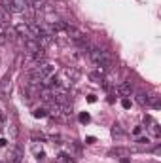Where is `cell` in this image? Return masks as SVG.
Listing matches in <instances>:
<instances>
[{
    "label": "cell",
    "mask_w": 161,
    "mask_h": 163,
    "mask_svg": "<svg viewBox=\"0 0 161 163\" xmlns=\"http://www.w3.org/2000/svg\"><path fill=\"white\" fill-rule=\"evenodd\" d=\"M89 80L95 82V84H102V82H104V76L97 70V72H91V74H89Z\"/></svg>",
    "instance_id": "17"
},
{
    "label": "cell",
    "mask_w": 161,
    "mask_h": 163,
    "mask_svg": "<svg viewBox=\"0 0 161 163\" xmlns=\"http://www.w3.org/2000/svg\"><path fill=\"white\" fill-rule=\"evenodd\" d=\"M25 2H27V4H29V2H31V0H25Z\"/></svg>",
    "instance_id": "34"
},
{
    "label": "cell",
    "mask_w": 161,
    "mask_h": 163,
    "mask_svg": "<svg viewBox=\"0 0 161 163\" xmlns=\"http://www.w3.org/2000/svg\"><path fill=\"white\" fill-rule=\"evenodd\" d=\"M121 135H123V131H121L120 125H114V127H112V137H114V138H116V137H121Z\"/></svg>",
    "instance_id": "25"
},
{
    "label": "cell",
    "mask_w": 161,
    "mask_h": 163,
    "mask_svg": "<svg viewBox=\"0 0 161 163\" xmlns=\"http://www.w3.org/2000/svg\"><path fill=\"white\" fill-rule=\"evenodd\" d=\"M6 42H8V36H6V32H0V46H6Z\"/></svg>",
    "instance_id": "27"
},
{
    "label": "cell",
    "mask_w": 161,
    "mask_h": 163,
    "mask_svg": "<svg viewBox=\"0 0 161 163\" xmlns=\"http://www.w3.org/2000/svg\"><path fill=\"white\" fill-rule=\"evenodd\" d=\"M53 74H55V66L50 65V63H42V65L34 66L32 70H31V82L29 84H32V85H44Z\"/></svg>",
    "instance_id": "1"
},
{
    "label": "cell",
    "mask_w": 161,
    "mask_h": 163,
    "mask_svg": "<svg viewBox=\"0 0 161 163\" xmlns=\"http://www.w3.org/2000/svg\"><path fill=\"white\" fill-rule=\"evenodd\" d=\"M135 99H136V103H139L140 106H148V103H150V95H146V93H142V91H136Z\"/></svg>",
    "instance_id": "12"
},
{
    "label": "cell",
    "mask_w": 161,
    "mask_h": 163,
    "mask_svg": "<svg viewBox=\"0 0 161 163\" xmlns=\"http://www.w3.org/2000/svg\"><path fill=\"white\" fill-rule=\"evenodd\" d=\"M148 129L152 131V135H154V137H161V131H159V125H157L155 122H152V125H150Z\"/></svg>",
    "instance_id": "22"
},
{
    "label": "cell",
    "mask_w": 161,
    "mask_h": 163,
    "mask_svg": "<svg viewBox=\"0 0 161 163\" xmlns=\"http://www.w3.org/2000/svg\"><path fill=\"white\" fill-rule=\"evenodd\" d=\"M152 108H155V110H159L161 108V101H159V97H150V103H148Z\"/></svg>",
    "instance_id": "21"
},
{
    "label": "cell",
    "mask_w": 161,
    "mask_h": 163,
    "mask_svg": "<svg viewBox=\"0 0 161 163\" xmlns=\"http://www.w3.org/2000/svg\"><path fill=\"white\" fill-rule=\"evenodd\" d=\"M95 101H97L95 95H87V103H95Z\"/></svg>",
    "instance_id": "30"
},
{
    "label": "cell",
    "mask_w": 161,
    "mask_h": 163,
    "mask_svg": "<svg viewBox=\"0 0 161 163\" xmlns=\"http://www.w3.org/2000/svg\"><path fill=\"white\" fill-rule=\"evenodd\" d=\"M27 2L25 0H2V8L8 13H23L27 10Z\"/></svg>",
    "instance_id": "3"
},
{
    "label": "cell",
    "mask_w": 161,
    "mask_h": 163,
    "mask_svg": "<svg viewBox=\"0 0 161 163\" xmlns=\"http://www.w3.org/2000/svg\"><path fill=\"white\" fill-rule=\"evenodd\" d=\"M140 133H142V127H140V125H136V127L133 129V137H140Z\"/></svg>",
    "instance_id": "28"
},
{
    "label": "cell",
    "mask_w": 161,
    "mask_h": 163,
    "mask_svg": "<svg viewBox=\"0 0 161 163\" xmlns=\"http://www.w3.org/2000/svg\"><path fill=\"white\" fill-rule=\"evenodd\" d=\"M23 148L19 146V144H13V146H10V150H8V154H6V159H8V163H19L21 159H23Z\"/></svg>",
    "instance_id": "5"
},
{
    "label": "cell",
    "mask_w": 161,
    "mask_h": 163,
    "mask_svg": "<svg viewBox=\"0 0 161 163\" xmlns=\"http://www.w3.org/2000/svg\"><path fill=\"white\" fill-rule=\"evenodd\" d=\"M8 131H10V137L15 141V138H17V135H19V129H17V122H15V120H12V122H10Z\"/></svg>",
    "instance_id": "16"
},
{
    "label": "cell",
    "mask_w": 161,
    "mask_h": 163,
    "mask_svg": "<svg viewBox=\"0 0 161 163\" xmlns=\"http://www.w3.org/2000/svg\"><path fill=\"white\" fill-rule=\"evenodd\" d=\"M25 50L29 51V55H34V53H38L42 48H40V44H38L34 38H27V40H25Z\"/></svg>",
    "instance_id": "8"
},
{
    "label": "cell",
    "mask_w": 161,
    "mask_h": 163,
    "mask_svg": "<svg viewBox=\"0 0 161 163\" xmlns=\"http://www.w3.org/2000/svg\"><path fill=\"white\" fill-rule=\"evenodd\" d=\"M89 59H91V63H93V65L104 66L106 70L112 66V55L108 51H104V50H99V48H91L89 50Z\"/></svg>",
    "instance_id": "2"
},
{
    "label": "cell",
    "mask_w": 161,
    "mask_h": 163,
    "mask_svg": "<svg viewBox=\"0 0 161 163\" xmlns=\"http://www.w3.org/2000/svg\"><path fill=\"white\" fill-rule=\"evenodd\" d=\"M32 116H34L36 120H42V118H48L50 114H48V108H42V106H40V108H34V110H32Z\"/></svg>",
    "instance_id": "14"
},
{
    "label": "cell",
    "mask_w": 161,
    "mask_h": 163,
    "mask_svg": "<svg viewBox=\"0 0 161 163\" xmlns=\"http://www.w3.org/2000/svg\"><path fill=\"white\" fill-rule=\"evenodd\" d=\"M8 144V141H6V138H0V148H4Z\"/></svg>",
    "instance_id": "31"
},
{
    "label": "cell",
    "mask_w": 161,
    "mask_h": 163,
    "mask_svg": "<svg viewBox=\"0 0 161 163\" xmlns=\"http://www.w3.org/2000/svg\"><path fill=\"white\" fill-rule=\"evenodd\" d=\"M55 163H74L72 156L70 154H66V152H59L55 156Z\"/></svg>",
    "instance_id": "13"
},
{
    "label": "cell",
    "mask_w": 161,
    "mask_h": 163,
    "mask_svg": "<svg viewBox=\"0 0 161 163\" xmlns=\"http://www.w3.org/2000/svg\"><path fill=\"white\" fill-rule=\"evenodd\" d=\"M64 34L68 36V40H70V42H85V40H87V34H85L82 29H78V27H74V25H68V23H66Z\"/></svg>",
    "instance_id": "4"
},
{
    "label": "cell",
    "mask_w": 161,
    "mask_h": 163,
    "mask_svg": "<svg viewBox=\"0 0 161 163\" xmlns=\"http://www.w3.org/2000/svg\"><path fill=\"white\" fill-rule=\"evenodd\" d=\"M63 74L68 78V82H70V84L80 78V70H78V68H74V66H64L63 68Z\"/></svg>",
    "instance_id": "7"
},
{
    "label": "cell",
    "mask_w": 161,
    "mask_h": 163,
    "mask_svg": "<svg viewBox=\"0 0 161 163\" xmlns=\"http://www.w3.org/2000/svg\"><path fill=\"white\" fill-rule=\"evenodd\" d=\"M15 32H17V34H21V36H27V38H31L29 27L25 25V23H21V25H17V27H15Z\"/></svg>",
    "instance_id": "15"
},
{
    "label": "cell",
    "mask_w": 161,
    "mask_h": 163,
    "mask_svg": "<svg viewBox=\"0 0 161 163\" xmlns=\"http://www.w3.org/2000/svg\"><path fill=\"white\" fill-rule=\"evenodd\" d=\"M121 106H123L125 110H129V108H131V101H129L127 97H123V99H121Z\"/></svg>",
    "instance_id": "26"
},
{
    "label": "cell",
    "mask_w": 161,
    "mask_h": 163,
    "mask_svg": "<svg viewBox=\"0 0 161 163\" xmlns=\"http://www.w3.org/2000/svg\"><path fill=\"white\" fill-rule=\"evenodd\" d=\"M45 138H48V137H45L44 133H36V131H32V141H34V142H38V141L42 142V141H45Z\"/></svg>",
    "instance_id": "24"
},
{
    "label": "cell",
    "mask_w": 161,
    "mask_h": 163,
    "mask_svg": "<svg viewBox=\"0 0 161 163\" xmlns=\"http://www.w3.org/2000/svg\"><path fill=\"white\" fill-rule=\"evenodd\" d=\"M85 142H87V144H95V142H97V138H95V137H87V138H85Z\"/></svg>",
    "instance_id": "29"
},
{
    "label": "cell",
    "mask_w": 161,
    "mask_h": 163,
    "mask_svg": "<svg viewBox=\"0 0 161 163\" xmlns=\"http://www.w3.org/2000/svg\"><path fill=\"white\" fill-rule=\"evenodd\" d=\"M136 144H140V146H150V137H136Z\"/></svg>",
    "instance_id": "23"
},
{
    "label": "cell",
    "mask_w": 161,
    "mask_h": 163,
    "mask_svg": "<svg viewBox=\"0 0 161 163\" xmlns=\"http://www.w3.org/2000/svg\"><path fill=\"white\" fill-rule=\"evenodd\" d=\"M78 120H80V123H83V125H87V123L91 122V116H89L87 112H80V116H78Z\"/></svg>",
    "instance_id": "19"
},
{
    "label": "cell",
    "mask_w": 161,
    "mask_h": 163,
    "mask_svg": "<svg viewBox=\"0 0 161 163\" xmlns=\"http://www.w3.org/2000/svg\"><path fill=\"white\" fill-rule=\"evenodd\" d=\"M108 156H112V157H114V156H116V157H129V156H131V150L118 146V148H112V150L108 152Z\"/></svg>",
    "instance_id": "9"
},
{
    "label": "cell",
    "mask_w": 161,
    "mask_h": 163,
    "mask_svg": "<svg viewBox=\"0 0 161 163\" xmlns=\"http://www.w3.org/2000/svg\"><path fill=\"white\" fill-rule=\"evenodd\" d=\"M31 4H32L34 10H42L45 4H48V0H31Z\"/></svg>",
    "instance_id": "20"
},
{
    "label": "cell",
    "mask_w": 161,
    "mask_h": 163,
    "mask_svg": "<svg viewBox=\"0 0 161 163\" xmlns=\"http://www.w3.org/2000/svg\"><path fill=\"white\" fill-rule=\"evenodd\" d=\"M31 152L34 154V157H36V159H44V157H45V154H44V148H42V142L38 144V142H34V141H32Z\"/></svg>",
    "instance_id": "11"
},
{
    "label": "cell",
    "mask_w": 161,
    "mask_h": 163,
    "mask_svg": "<svg viewBox=\"0 0 161 163\" xmlns=\"http://www.w3.org/2000/svg\"><path fill=\"white\" fill-rule=\"evenodd\" d=\"M0 25H10V13L6 10H0Z\"/></svg>",
    "instance_id": "18"
},
{
    "label": "cell",
    "mask_w": 161,
    "mask_h": 163,
    "mask_svg": "<svg viewBox=\"0 0 161 163\" xmlns=\"http://www.w3.org/2000/svg\"><path fill=\"white\" fill-rule=\"evenodd\" d=\"M121 163H131V161H129L127 157H123V159H121Z\"/></svg>",
    "instance_id": "33"
},
{
    "label": "cell",
    "mask_w": 161,
    "mask_h": 163,
    "mask_svg": "<svg viewBox=\"0 0 161 163\" xmlns=\"http://www.w3.org/2000/svg\"><path fill=\"white\" fill-rule=\"evenodd\" d=\"M0 27H2V25H0Z\"/></svg>",
    "instance_id": "35"
},
{
    "label": "cell",
    "mask_w": 161,
    "mask_h": 163,
    "mask_svg": "<svg viewBox=\"0 0 161 163\" xmlns=\"http://www.w3.org/2000/svg\"><path fill=\"white\" fill-rule=\"evenodd\" d=\"M4 129V118H2V114H0V131Z\"/></svg>",
    "instance_id": "32"
},
{
    "label": "cell",
    "mask_w": 161,
    "mask_h": 163,
    "mask_svg": "<svg viewBox=\"0 0 161 163\" xmlns=\"http://www.w3.org/2000/svg\"><path fill=\"white\" fill-rule=\"evenodd\" d=\"M118 93H120V95H123V97H129L131 93H133V84H131V82L120 84V85H118Z\"/></svg>",
    "instance_id": "10"
},
{
    "label": "cell",
    "mask_w": 161,
    "mask_h": 163,
    "mask_svg": "<svg viewBox=\"0 0 161 163\" xmlns=\"http://www.w3.org/2000/svg\"><path fill=\"white\" fill-rule=\"evenodd\" d=\"M10 95H12V80H10V76H4L0 80V99L8 101Z\"/></svg>",
    "instance_id": "6"
}]
</instances>
